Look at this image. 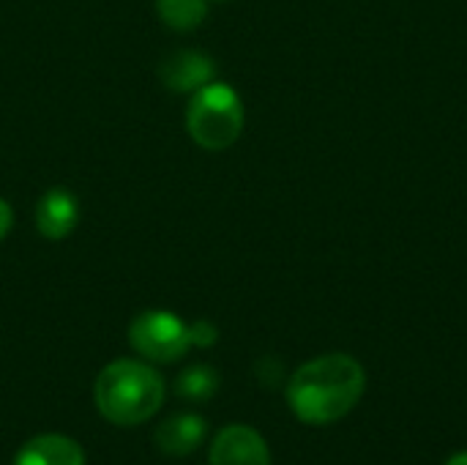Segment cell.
I'll list each match as a JSON object with an SVG mask.
<instances>
[{"label": "cell", "mask_w": 467, "mask_h": 465, "mask_svg": "<svg viewBox=\"0 0 467 465\" xmlns=\"http://www.w3.org/2000/svg\"><path fill=\"white\" fill-rule=\"evenodd\" d=\"M164 400L161 375L131 359H118L96 378V406L104 419L120 428L142 425L150 419Z\"/></svg>", "instance_id": "cell-2"}, {"label": "cell", "mask_w": 467, "mask_h": 465, "mask_svg": "<svg viewBox=\"0 0 467 465\" xmlns=\"http://www.w3.org/2000/svg\"><path fill=\"white\" fill-rule=\"evenodd\" d=\"M189 337H192V345H200V348H208L216 343L219 332L208 323V321H197L194 326H189Z\"/></svg>", "instance_id": "cell-12"}, {"label": "cell", "mask_w": 467, "mask_h": 465, "mask_svg": "<svg viewBox=\"0 0 467 465\" xmlns=\"http://www.w3.org/2000/svg\"><path fill=\"white\" fill-rule=\"evenodd\" d=\"M367 389L361 362L348 354H326L301 365L287 381V403L306 425H331L348 417Z\"/></svg>", "instance_id": "cell-1"}, {"label": "cell", "mask_w": 467, "mask_h": 465, "mask_svg": "<svg viewBox=\"0 0 467 465\" xmlns=\"http://www.w3.org/2000/svg\"><path fill=\"white\" fill-rule=\"evenodd\" d=\"M211 465H271L268 444L254 428L230 425L211 447Z\"/></svg>", "instance_id": "cell-5"}, {"label": "cell", "mask_w": 467, "mask_h": 465, "mask_svg": "<svg viewBox=\"0 0 467 465\" xmlns=\"http://www.w3.org/2000/svg\"><path fill=\"white\" fill-rule=\"evenodd\" d=\"M11 222H14V214H11V206L5 200H0V241L5 238V233L11 230Z\"/></svg>", "instance_id": "cell-13"}, {"label": "cell", "mask_w": 467, "mask_h": 465, "mask_svg": "<svg viewBox=\"0 0 467 465\" xmlns=\"http://www.w3.org/2000/svg\"><path fill=\"white\" fill-rule=\"evenodd\" d=\"M189 134L208 151L230 148L244 129V104L238 93L224 82H208L194 90L186 112Z\"/></svg>", "instance_id": "cell-3"}, {"label": "cell", "mask_w": 467, "mask_h": 465, "mask_svg": "<svg viewBox=\"0 0 467 465\" xmlns=\"http://www.w3.org/2000/svg\"><path fill=\"white\" fill-rule=\"evenodd\" d=\"M178 395L183 400H192V403H202L208 397H213V392L219 389V375L205 367V365H194L189 370H183L178 375V384H175Z\"/></svg>", "instance_id": "cell-11"}, {"label": "cell", "mask_w": 467, "mask_h": 465, "mask_svg": "<svg viewBox=\"0 0 467 465\" xmlns=\"http://www.w3.org/2000/svg\"><path fill=\"white\" fill-rule=\"evenodd\" d=\"M156 8L167 27L186 33V30H194L205 19L208 0H156Z\"/></svg>", "instance_id": "cell-10"}, {"label": "cell", "mask_w": 467, "mask_h": 465, "mask_svg": "<svg viewBox=\"0 0 467 465\" xmlns=\"http://www.w3.org/2000/svg\"><path fill=\"white\" fill-rule=\"evenodd\" d=\"M79 222L77 197L66 189H49L36 206V227L44 238L60 241L66 238Z\"/></svg>", "instance_id": "cell-6"}, {"label": "cell", "mask_w": 467, "mask_h": 465, "mask_svg": "<svg viewBox=\"0 0 467 465\" xmlns=\"http://www.w3.org/2000/svg\"><path fill=\"white\" fill-rule=\"evenodd\" d=\"M14 465H85V455L66 436H36L16 452Z\"/></svg>", "instance_id": "cell-8"}, {"label": "cell", "mask_w": 467, "mask_h": 465, "mask_svg": "<svg viewBox=\"0 0 467 465\" xmlns=\"http://www.w3.org/2000/svg\"><path fill=\"white\" fill-rule=\"evenodd\" d=\"M446 465H467V452H460V455H454L451 460Z\"/></svg>", "instance_id": "cell-14"}, {"label": "cell", "mask_w": 467, "mask_h": 465, "mask_svg": "<svg viewBox=\"0 0 467 465\" xmlns=\"http://www.w3.org/2000/svg\"><path fill=\"white\" fill-rule=\"evenodd\" d=\"M205 439V422L194 414H181L159 425L156 430V444L164 455H189L194 452Z\"/></svg>", "instance_id": "cell-9"}, {"label": "cell", "mask_w": 467, "mask_h": 465, "mask_svg": "<svg viewBox=\"0 0 467 465\" xmlns=\"http://www.w3.org/2000/svg\"><path fill=\"white\" fill-rule=\"evenodd\" d=\"M129 343L145 359L161 362V365H170V362L181 359L192 348L189 326L181 318H175V315H170L164 310L140 312L129 326Z\"/></svg>", "instance_id": "cell-4"}, {"label": "cell", "mask_w": 467, "mask_h": 465, "mask_svg": "<svg viewBox=\"0 0 467 465\" xmlns=\"http://www.w3.org/2000/svg\"><path fill=\"white\" fill-rule=\"evenodd\" d=\"M159 77L170 90H200L213 77V60L202 52H175L159 66Z\"/></svg>", "instance_id": "cell-7"}]
</instances>
